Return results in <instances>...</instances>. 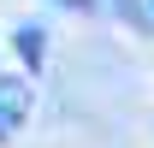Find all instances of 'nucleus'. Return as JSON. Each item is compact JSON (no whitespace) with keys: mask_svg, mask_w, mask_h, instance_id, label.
I'll list each match as a JSON object with an SVG mask.
<instances>
[{"mask_svg":"<svg viewBox=\"0 0 154 148\" xmlns=\"http://www.w3.org/2000/svg\"><path fill=\"white\" fill-rule=\"evenodd\" d=\"M0 142H6V119H0Z\"/></svg>","mask_w":154,"mask_h":148,"instance_id":"f03ea898","label":"nucleus"},{"mask_svg":"<svg viewBox=\"0 0 154 148\" xmlns=\"http://www.w3.org/2000/svg\"><path fill=\"white\" fill-rule=\"evenodd\" d=\"M71 6H83V0H71Z\"/></svg>","mask_w":154,"mask_h":148,"instance_id":"7ed1b4c3","label":"nucleus"},{"mask_svg":"<svg viewBox=\"0 0 154 148\" xmlns=\"http://www.w3.org/2000/svg\"><path fill=\"white\" fill-rule=\"evenodd\" d=\"M18 48H24L30 65H42V30H36V24H24V30H18Z\"/></svg>","mask_w":154,"mask_h":148,"instance_id":"f257e3e1","label":"nucleus"}]
</instances>
